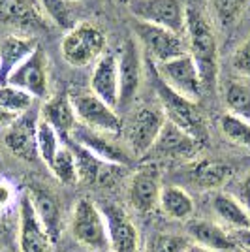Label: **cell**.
<instances>
[{"label":"cell","instance_id":"6da1fadb","mask_svg":"<svg viewBox=\"0 0 250 252\" xmlns=\"http://www.w3.org/2000/svg\"><path fill=\"white\" fill-rule=\"evenodd\" d=\"M185 38L188 55L198 66L203 89H213L219 79V43L209 17L196 6L187 8Z\"/></svg>","mask_w":250,"mask_h":252},{"label":"cell","instance_id":"7a4b0ae2","mask_svg":"<svg viewBox=\"0 0 250 252\" xmlns=\"http://www.w3.org/2000/svg\"><path fill=\"white\" fill-rule=\"evenodd\" d=\"M145 66L149 70V77L151 83L155 87V93L158 96L160 102V109L164 111L166 121L173 123L175 126H179L181 130H185L187 134H190L192 137H196L199 143H203L207 139V119L203 115L201 107L198 105V102H192L185 96H181L179 93H175L173 89H169L156 72V66L153 61L143 59Z\"/></svg>","mask_w":250,"mask_h":252},{"label":"cell","instance_id":"3957f363","mask_svg":"<svg viewBox=\"0 0 250 252\" xmlns=\"http://www.w3.org/2000/svg\"><path fill=\"white\" fill-rule=\"evenodd\" d=\"M61 53L64 61L75 68L96 64V61L105 53L104 32L91 23H77L62 38Z\"/></svg>","mask_w":250,"mask_h":252},{"label":"cell","instance_id":"277c9868","mask_svg":"<svg viewBox=\"0 0 250 252\" xmlns=\"http://www.w3.org/2000/svg\"><path fill=\"white\" fill-rule=\"evenodd\" d=\"M70 100L79 125L107 136H117L123 132V119L117 109L102 102L91 91H73L70 93Z\"/></svg>","mask_w":250,"mask_h":252},{"label":"cell","instance_id":"5b68a950","mask_svg":"<svg viewBox=\"0 0 250 252\" xmlns=\"http://www.w3.org/2000/svg\"><path fill=\"white\" fill-rule=\"evenodd\" d=\"M72 233L75 241L96 252L109 251L107 224L102 209L89 198H81L73 205Z\"/></svg>","mask_w":250,"mask_h":252},{"label":"cell","instance_id":"8992f818","mask_svg":"<svg viewBox=\"0 0 250 252\" xmlns=\"http://www.w3.org/2000/svg\"><path fill=\"white\" fill-rule=\"evenodd\" d=\"M134 34L141 47L145 49V57L155 64L167 63L171 59H177L181 55L188 53L187 38L185 34H177L167 29L149 25L134 19Z\"/></svg>","mask_w":250,"mask_h":252},{"label":"cell","instance_id":"52a82bcc","mask_svg":"<svg viewBox=\"0 0 250 252\" xmlns=\"http://www.w3.org/2000/svg\"><path fill=\"white\" fill-rule=\"evenodd\" d=\"M166 123V115L160 107L155 105H141L132 111L128 123H123L125 137L134 157H145L155 145L162 126Z\"/></svg>","mask_w":250,"mask_h":252},{"label":"cell","instance_id":"ba28073f","mask_svg":"<svg viewBox=\"0 0 250 252\" xmlns=\"http://www.w3.org/2000/svg\"><path fill=\"white\" fill-rule=\"evenodd\" d=\"M136 21L156 25L177 34H185L187 8L181 0H125Z\"/></svg>","mask_w":250,"mask_h":252},{"label":"cell","instance_id":"9c48e42d","mask_svg":"<svg viewBox=\"0 0 250 252\" xmlns=\"http://www.w3.org/2000/svg\"><path fill=\"white\" fill-rule=\"evenodd\" d=\"M160 79L173 89L175 93L185 96L192 102H199V98L203 94V81L198 72V66L192 61V57L185 53L177 59H171L167 63L155 64Z\"/></svg>","mask_w":250,"mask_h":252},{"label":"cell","instance_id":"30bf717a","mask_svg":"<svg viewBox=\"0 0 250 252\" xmlns=\"http://www.w3.org/2000/svg\"><path fill=\"white\" fill-rule=\"evenodd\" d=\"M117 55V70H119V105L117 109H128L134 102L141 75H143V57L139 55V47L134 40H125L121 43Z\"/></svg>","mask_w":250,"mask_h":252},{"label":"cell","instance_id":"8fae6325","mask_svg":"<svg viewBox=\"0 0 250 252\" xmlns=\"http://www.w3.org/2000/svg\"><path fill=\"white\" fill-rule=\"evenodd\" d=\"M17 87L32 98H47L49 94V70H47V55L42 45H38L31 57H27L8 77V83Z\"/></svg>","mask_w":250,"mask_h":252},{"label":"cell","instance_id":"7c38bea8","mask_svg":"<svg viewBox=\"0 0 250 252\" xmlns=\"http://www.w3.org/2000/svg\"><path fill=\"white\" fill-rule=\"evenodd\" d=\"M38 119L40 115L32 113L29 109L27 113L19 115L4 134V143L13 157L25 162H36L38 160V141H36V132H38Z\"/></svg>","mask_w":250,"mask_h":252},{"label":"cell","instance_id":"4fadbf2b","mask_svg":"<svg viewBox=\"0 0 250 252\" xmlns=\"http://www.w3.org/2000/svg\"><path fill=\"white\" fill-rule=\"evenodd\" d=\"M199 143L196 137L187 134L173 123L166 121L155 145L145 157L162 158V160H190L199 151Z\"/></svg>","mask_w":250,"mask_h":252},{"label":"cell","instance_id":"5bb4252c","mask_svg":"<svg viewBox=\"0 0 250 252\" xmlns=\"http://www.w3.org/2000/svg\"><path fill=\"white\" fill-rule=\"evenodd\" d=\"M162 192V181H160V169L156 162H147L141 168H137L130 181V203L139 213H151L158 207Z\"/></svg>","mask_w":250,"mask_h":252},{"label":"cell","instance_id":"9a60e30c","mask_svg":"<svg viewBox=\"0 0 250 252\" xmlns=\"http://www.w3.org/2000/svg\"><path fill=\"white\" fill-rule=\"evenodd\" d=\"M70 139L75 141L77 145H81L83 149H87L89 153H93L96 158L104 160L105 164L121 166V168L130 164V155L119 143H115L107 134L96 132L93 128H87V126L77 123L73 126Z\"/></svg>","mask_w":250,"mask_h":252},{"label":"cell","instance_id":"2e32d148","mask_svg":"<svg viewBox=\"0 0 250 252\" xmlns=\"http://www.w3.org/2000/svg\"><path fill=\"white\" fill-rule=\"evenodd\" d=\"M102 213L107 224V235H109V251L113 252H143L141 239L137 233L134 222L128 219L125 211L113 203H104Z\"/></svg>","mask_w":250,"mask_h":252},{"label":"cell","instance_id":"e0dca14e","mask_svg":"<svg viewBox=\"0 0 250 252\" xmlns=\"http://www.w3.org/2000/svg\"><path fill=\"white\" fill-rule=\"evenodd\" d=\"M51 239L40 222L27 190L19 198V251L21 252H49Z\"/></svg>","mask_w":250,"mask_h":252},{"label":"cell","instance_id":"ac0fdd59","mask_svg":"<svg viewBox=\"0 0 250 252\" xmlns=\"http://www.w3.org/2000/svg\"><path fill=\"white\" fill-rule=\"evenodd\" d=\"M91 93L117 109L119 105V70L117 55L105 51L94 64L91 74Z\"/></svg>","mask_w":250,"mask_h":252},{"label":"cell","instance_id":"d6986e66","mask_svg":"<svg viewBox=\"0 0 250 252\" xmlns=\"http://www.w3.org/2000/svg\"><path fill=\"white\" fill-rule=\"evenodd\" d=\"M40 119L51 126L53 130L61 136L62 141H66L72 134L73 126L77 125L70 94L68 93H57V94L49 96L45 100V104L42 105Z\"/></svg>","mask_w":250,"mask_h":252},{"label":"cell","instance_id":"ffe728a7","mask_svg":"<svg viewBox=\"0 0 250 252\" xmlns=\"http://www.w3.org/2000/svg\"><path fill=\"white\" fill-rule=\"evenodd\" d=\"M188 233L194 239V245H199L211 252H239L241 247L235 235H231L222 226L209 220H194L188 226Z\"/></svg>","mask_w":250,"mask_h":252},{"label":"cell","instance_id":"44dd1931","mask_svg":"<svg viewBox=\"0 0 250 252\" xmlns=\"http://www.w3.org/2000/svg\"><path fill=\"white\" fill-rule=\"evenodd\" d=\"M40 43L32 36H19L10 34L0 40V85L8 83V77L13 74V70L19 64L31 57V53Z\"/></svg>","mask_w":250,"mask_h":252},{"label":"cell","instance_id":"7402d4cb","mask_svg":"<svg viewBox=\"0 0 250 252\" xmlns=\"http://www.w3.org/2000/svg\"><path fill=\"white\" fill-rule=\"evenodd\" d=\"M27 194H29L32 207L36 211L40 222L43 224L51 243H55L59 239L61 228H62V215H61V207H59L57 198L40 185H31L27 189Z\"/></svg>","mask_w":250,"mask_h":252},{"label":"cell","instance_id":"603a6c76","mask_svg":"<svg viewBox=\"0 0 250 252\" xmlns=\"http://www.w3.org/2000/svg\"><path fill=\"white\" fill-rule=\"evenodd\" d=\"M0 23L19 31L42 29L43 19L32 0H0Z\"/></svg>","mask_w":250,"mask_h":252},{"label":"cell","instance_id":"cb8c5ba5","mask_svg":"<svg viewBox=\"0 0 250 252\" xmlns=\"http://www.w3.org/2000/svg\"><path fill=\"white\" fill-rule=\"evenodd\" d=\"M66 145L72 149L73 158H75L77 175H79V181H83V183H89V185L104 183L105 179H109L111 175H113V171H111V169L121 168V166L105 164L104 160L96 158L93 153H89L87 149H83L81 145H77V143L72 141L70 137L66 139Z\"/></svg>","mask_w":250,"mask_h":252},{"label":"cell","instance_id":"d4e9b609","mask_svg":"<svg viewBox=\"0 0 250 252\" xmlns=\"http://www.w3.org/2000/svg\"><path fill=\"white\" fill-rule=\"evenodd\" d=\"M213 211L219 220L233 231H243L250 228V213L237 198L219 192L213 198Z\"/></svg>","mask_w":250,"mask_h":252},{"label":"cell","instance_id":"484cf974","mask_svg":"<svg viewBox=\"0 0 250 252\" xmlns=\"http://www.w3.org/2000/svg\"><path fill=\"white\" fill-rule=\"evenodd\" d=\"M231 177V168L226 162L217 160H199L190 168V179L203 190H215L226 185Z\"/></svg>","mask_w":250,"mask_h":252},{"label":"cell","instance_id":"4316f807","mask_svg":"<svg viewBox=\"0 0 250 252\" xmlns=\"http://www.w3.org/2000/svg\"><path fill=\"white\" fill-rule=\"evenodd\" d=\"M158 207L173 220H187L194 215V200L181 187H162Z\"/></svg>","mask_w":250,"mask_h":252},{"label":"cell","instance_id":"83f0119b","mask_svg":"<svg viewBox=\"0 0 250 252\" xmlns=\"http://www.w3.org/2000/svg\"><path fill=\"white\" fill-rule=\"evenodd\" d=\"M228 113L241 117L250 123V85L245 81H229L224 91Z\"/></svg>","mask_w":250,"mask_h":252},{"label":"cell","instance_id":"f1b7e54d","mask_svg":"<svg viewBox=\"0 0 250 252\" xmlns=\"http://www.w3.org/2000/svg\"><path fill=\"white\" fill-rule=\"evenodd\" d=\"M49 171L57 177L59 183H62L66 187H73L79 183V175H77V168H75V158H73L72 149L62 143V147L59 149V153L53 158Z\"/></svg>","mask_w":250,"mask_h":252},{"label":"cell","instance_id":"f546056e","mask_svg":"<svg viewBox=\"0 0 250 252\" xmlns=\"http://www.w3.org/2000/svg\"><path fill=\"white\" fill-rule=\"evenodd\" d=\"M36 141H38V157L43 164L49 168L55 155L59 153V149L62 147V139L61 136L53 130L47 123H43L42 119H38V132H36Z\"/></svg>","mask_w":250,"mask_h":252},{"label":"cell","instance_id":"4dcf8cb0","mask_svg":"<svg viewBox=\"0 0 250 252\" xmlns=\"http://www.w3.org/2000/svg\"><path fill=\"white\" fill-rule=\"evenodd\" d=\"M220 130L222 134L228 137L231 143L245 147L250 151V123L241 119V117L233 115V113H226L220 119Z\"/></svg>","mask_w":250,"mask_h":252},{"label":"cell","instance_id":"1f68e13d","mask_svg":"<svg viewBox=\"0 0 250 252\" xmlns=\"http://www.w3.org/2000/svg\"><path fill=\"white\" fill-rule=\"evenodd\" d=\"M32 104H34V98L29 93L11 85H0V107H4L6 111L19 117L27 113Z\"/></svg>","mask_w":250,"mask_h":252},{"label":"cell","instance_id":"d6a6232c","mask_svg":"<svg viewBox=\"0 0 250 252\" xmlns=\"http://www.w3.org/2000/svg\"><path fill=\"white\" fill-rule=\"evenodd\" d=\"M43 13L49 17L53 25H57L62 31L73 29V10L72 0H40Z\"/></svg>","mask_w":250,"mask_h":252},{"label":"cell","instance_id":"836d02e7","mask_svg":"<svg viewBox=\"0 0 250 252\" xmlns=\"http://www.w3.org/2000/svg\"><path fill=\"white\" fill-rule=\"evenodd\" d=\"M188 247H190V241L185 235L156 233L147 241L143 252H185Z\"/></svg>","mask_w":250,"mask_h":252},{"label":"cell","instance_id":"e575fe53","mask_svg":"<svg viewBox=\"0 0 250 252\" xmlns=\"http://www.w3.org/2000/svg\"><path fill=\"white\" fill-rule=\"evenodd\" d=\"M207 4L222 27L233 25L245 8V0H207Z\"/></svg>","mask_w":250,"mask_h":252},{"label":"cell","instance_id":"d590c367","mask_svg":"<svg viewBox=\"0 0 250 252\" xmlns=\"http://www.w3.org/2000/svg\"><path fill=\"white\" fill-rule=\"evenodd\" d=\"M231 64H233V72H235V74H239L241 77L250 79V38L245 40V42L235 49Z\"/></svg>","mask_w":250,"mask_h":252},{"label":"cell","instance_id":"8d00e7d4","mask_svg":"<svg viewBox=\"0 0 250 252\" xmlns=\"http://www.w3.org/2000/svg\"><path fill=\"white\" fill-rule=\"evenodd\" d=\"M15 189H13V185L8 183L6 179L0 177V213H4V211L11 207L13 205V201H15Z\"/></svg>","mask_w":250,"mask_h":252},{"label":"cell","instance_id":"74e56055","mask_svg":"<svg viewBox=\"0 0 250 252\" xmlns=\"http://www.w3.org/2000/svg\"><path fill=\"white\" fill-rule=\"evenodd\" d=\"M241 203L247 207V211L250 213V175L241 185Z\"/></svg>","mask_w":250,"mask_h":252},{"label":"cell","instance_id":"f35d334b","mask_svg":"<svg viewBox=\"0 0 250 252\" xmlns=\"http://www.w3.org/2000/svg\"><path fill=\"white\" fill-rule=\"evenodd\" d=\"M233 235H235V239H237L241 249H245V251L250 252V228L249 230H243V231H235Z\"/></svg>","mask_w":250,"mask_h":252},{"label":"cell","instance_id":"ab89813d","mask_svg":"<svg viewBox=\"0 0 250 252\" xmlns=\"http://www.w3.org/2000/svg\"><path fill=\"white\" fill-rule=\"evenodd\" d=\"M17 119V115H13L10 111H6L4 107H0V128H8V126Z\"/></svg>","mask_w":250,"mask_h":252},{"label":"cell","instance_id":"60d3db41","mask_svg":"<svg viewBox=\"0 0 250 252\" xmlns=\"http://www.w3.org/2000/svg\"><path fill=\"white\" fill-rule=\"evenodd\" d=\"M185 252H211V251L203 249V247H199V245H194V243H190V247H188Z\"/></svg>","mask_w":250,"mask_h":252},{"label":"cell","instance_id":"b9f144b4","mask_svg":"<svg viewBox=\"0 0 250 252\" xmlns=\"http://www.w3.org/2000/svg\"><path fill=\"white\" fill-rule=\"evenodd\" d=\"M6 230H8V228H6V222H4V215L0 213V237L6 233Z\"/></svg>","mask_w":250,"mask_h":252},{"label":"cell","instance_id":"7bdbcfd3","mask_svg":"<svg viewBox=\"0 0 250 252\" xmlns=\"http://www.w3.org/2000/svg\"><path fill=\"white\" fill-rule=\"evenodd\" d=\"M0 169H2V158H0Z\"/></svg>","mask_w":250,"mask_h":252},{"label":"cell","instance_id":"ee69618b","mask_svg":"<svg viewBox=\"0 0 250 252\" xmlns=\"http://www.w3.org/2000/svg\"><path fill=\"white\" fill-rule=\"evenodd\" d=\"M239 252H249V251H243V249H241V251Z\"/></svg>","mask_w":250,"mask_h":252},{"label":"cell","instance_id":"f6af8a7d","mask_svg":"<svg viewBox=\"0 0 250 252\" xmlns=\"http://www.w3.org/2000/svg\"><path fill=\"white\" fill-rule=\"evenodd\" d=\"M0 251H2V245H0Z\"/></svg>","mask_w":250,"mask_h":252},{"label":"cell","instance_id":"bcb514c9","mask_svg":"<svg viewBox=\"0 0 250 252\" xmlns=\"http://www.w3.org/2000/svg\"><path fill=\"white\" fill-rule=\"evenodd\" d=\"M72 2H75V0H72Z\"/></svg>","mask_w":250,"mask_h":252},{"label":"cell","instance_id":"7dc6e473","mask_svg":"<svg viewBox=\"0 0 250 252\" xmlns=\"http://www.w3.org/2000/svg\"><path fill=\"white\" fill-rule=\"evenodd\" d=\"M123 2H125V0H123Z\"/></svg>","mask_w":250,"mask_h":252}]
</instances>
